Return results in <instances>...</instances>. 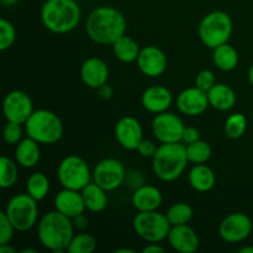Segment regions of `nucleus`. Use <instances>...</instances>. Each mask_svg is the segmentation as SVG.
<instances>
[{"label": "nucleus", "mask_w": 253, "mask_h": 253, "mask_svg": "<svg viewBox=\"0 0 253 253\" xmlns=\"http://www.w3.org/2000/svg\"><path fill=\"white\" fill-rule=\"evenodd\" d=\"M200 140V132L198 128L195 127H185L184 128V132H183V138L182 141L187 145L189 143L195 142V141Z\"/></svg>", "instance_id": "nucleus-39"}, {"label": "nucleus", "mask_w": 253, "mask_h": 253, "mask_svg": "<svg viewBox=\"0 0 253 253\" xmlns=\"http://www.w3.org/2000/svg\"><path fill=\"white\" fill-rule=\"evenodd\" d=\"M185 125L182 119L173 113H161L152 121V132L161 143L180 142Z\"/></svg>", "instance_id": "nucleus-10"}, {"label": "nucleus", "mask_w": 253, "mask_h": 253, "mask_svg": "<svg viewBox=\"0 0 253 253\" xmlns=\"http://www.w3.org/2000/svg\"><path fill=\"white\" fill-rule=\"evenodd\" d=\"M20 0H0V2H1L2 6H14V5H16L17 2H19Z\"/></svg>", "instance_id": "nucleus-44"}, {"label": "nucleus", "mask_w": 253, "mask_h": 253, "mask_svg": "<svg viewBox=\"0 0 253 253\" xmlns=\"http://www.w3.org/2000/svg\"><path fill=\"white\" fill-rule=\"evenodd\" d=\"M168 221L172 226L177 225H185L192 220L193 209L187 203H175L166 212Z\"/></svg>", "instance_id": "nucleus-31"}, {"label": "nucleus", "mask_w": 253, "mask_h": 253, "mask_svg": "<svg viewBox=\"0 0 253 253\" xmlns=\"http://www.w3.org/2000/svg\"><path fill=\"white\" fill-rule=\"evenodd\" d=\"M115 253H135V250H131V249H119V250H116Z\"/></svg>", "instance_id": "nucleus-46"}, {"label": "nucleus", "mask_w": 253, "mask_h": 253, "mask_svg": "<svg viewBox=\"0 0 253 253\" xmlns=\"http://www.w3.org/2000/svg\"><path fill=\"white\" fill-rule=\"evenodd\" d=\"M167 239L172 249L179 253H194L199 249V237L188 224L170 227Z\"/></svg>", "instance_id": "nucleus-17"}, {"label": "nucleus", "mask_w": 253, "mask_h": 253, "mask_svg": "<svg viewBox=\"0 0 253 253\" xmlns=\"http://www.w3.org/2000/svg\"><path fill=\"white\" fill-rule=\"evenodd\" d=\"M136 62L141 73L151 78L162 76L168 64L165 52L156 46H146L141 48Z\"/></svg>", "instance_id": "nucleus-14"}, {"label": "nucleus", "mask_w": 253, "mask_h": 253, "mask_svg": "<svg viewBox=\"0 0 253 253\" xmlns=\"http://www.w3.org/2000/svg\"><path fill=\"white\" fill-rule=\"evenodd\" d=\"M247 128V119L244 114L235 113L227 118L225 123V133L231 140H237L245 135Z\"/></svg>", "instance_id": "nucleus-32"}, {"label": "nucleus", "mask_w": 253, "mask_h": 253, "mask_svg": "<svg viewBox=\"0 0 253 253\" xmlns=\"http://www.w3.org/2000/svg\"><path fill=\"white\" fill-rule=\"evenodd\" d=\"M2 136H4V140L7 145H17L22 140V136H24L21 124L7 121L4 127Z\"/></svg>", "instance_id": "nucleus-35"}, {"label": "nucleus", "mask_w": 253, "mask_h": 253, "mask_svg": "<svg viewBox=\"0 0 253 253\" xmlns=\"http://www.w3.org/2000/svg\"><path fill=\"white\" fill-rule=\"evenodd\" d=\"M157 148L158 147L156 146V143L153 142V141L145 140V138H143V140L140 142V145H138L137 150L136 151H137V152L140 153V156H142V157L152 158L153 156H155Z\"/></svg>", "instance_id": "nucleus-38"}, {"label": "nucleus", "mask_w": 253, "mask_h": 253, "mask_svg": "<svg viewBox=\"0 0 253 253\" xmlns=\"http://www.w3.org/2000/svg\"><path fill=\"white\" fill-rule=\"evenodd\" d=\"M81 78L86 86L98 89L109 79L108 64L98 57H90L81 67Z\"/></svg>", "instance_id": "nucleus-18"}, {"label": "nucleus", "mask_w": 253, "mask_h": 253, "mask_svg": "<svg viewBox=\"0 0 253 253\" xmlns=\"http://www.w3.org/2000/svg\"><path fill=\"white\" fill-rule=\"evenodd\" d=\"M4 211L16 231H29L39 220L37 200H35L29 193H22L12 197L7 202Z\"/></svg>", "instance_id": "nucleus-7"}, {"label": "nucleus", "mask_w": 253, "mask_h": 253, "mask_svg": "<svg viewBox=\"0 0 253 253\" xmlns=\"http://www.w3.org/2000/svg\"><path fill=\"white\" fill-rule=\"evenodd\" d=\"M209 105L208 93L198 86L184 89L177 98L178 110L187 116L202 115Z\"/></svg>", "instance_id": "nucleus-16"}, {"label": "nucleus", "mask_w": 253, "mask_h": 253, "mask_svg": "<svg viewBox=\"0 0 253 253\" xmlns=\"http://www.w3.org/2000/svg\"><path fill=\"white\" fill-rule=\"evenodd\" d=\"M212 61L219 69L224 72H230L236 68L239 64V53L231 44L224 43L214 48Z\"/></svg>", "instance_id": "nucleus-27"}, {"label": "nucleus", "mask_w": 253, "mask_h": 253, "mask_svg": "<svg viewBox=\"0 0 253 253\" xmlns=\"http://www.w3.org/2000/svg\"><path fill=\"white\" fill-rule=\"evenodd\" d=\"M57 175L62 187L73 190H82L93 178V173L85 161L74 155L61 161Z\"/></svg>", "instance_id": "nucleus-9"}, {"label": "nucleus", "mask_w": 253, "mask_h": 253, "mask_svg": "<svg viewBox=\"0 0 253 253\" xmlns=\"http://www.w3.org/2000/svg\"><path fill=\"white\" fill-rule=\"evenodd\" d=\"M187 147L188 161L194 165H200V163H207L211 158L212 150L211 146L207 141L198 140L195 142L189 143L185 146Z\"/></svg>", "instance_id": "nucleus-29"}, {"label": "nucleus", "mask_w": 253, "mask_h": 253, "mask_svg": "<svg viewBox=\"0 0 253 253\" xmlns=\"http://www.w3.org/2000/svg\"><path fill=\"white\" fill-rule=\"evenodd\" d=\"M16 31L14 25L7 20H0V51H6L14 44Z\"/></svg>", "instance_id": "nucleus-34"}, {"label": "nucleus", "mask_w": 253, "mask_h": 253, "mask_svg": "<svg viewBox=\"0 0 253 253\" xmlns=\"http://www.w3.org/2000/svg\"><path fill=\"white\" fill-rule=\"evenodd\" d=\"M86 210L91 212H100L108 207V194L104 188L96 183H89L81 190Z\"/></svg>", "instance_id": "nucleus-25"}, {"label": "nucleus", "mask_w": 253, "mask_h": 253, "mask_svg": "<svg viewBox=\"0 0 253 253\" xmlns=\"http://www.w3.org/2000/svg\"><path fill=\"white\" fill-rule=\"evenodd\" d=\"M143 253H163L165 252V249L162 246L157 244V242H153V244H150L148 246H146L145 249L142 250Z\"/></svg>", "instance_id": "nucleus-42"}, {"label": "nucleus", "mask_w": 253, "mask_h": 253, "mask_svg": "<svg viewBox=\"0 0 253 253\" xmlns=\"http://www.w3.org/2000/svg\"><path fill=\"white\" fill-rule=\"evenodd\" d=\"M25 131L40 145H53L63 136V124L58 115L46 109H40L35 110L25 123Z\"/></svg>", "instance_id": "nucleus-5"}, {"label": "nucleus", "mask_w": 253, "mask_h": 253, "mask_svg": "<svg viewBox=\"0 0 253 253\" xmlns=\"http://www.w3.org/2000/svg\"><path fill=\"white\" fill-rule=\"evenodd\" d=\"M72 221H73L74 227H77V229H79V230H84L86 226H88V220H86V217L84 216L83 214L73 217V219H72Z\"/></svg>", "instance_id": "nucleus-41"}, {"label": "nucleus", "mask_w": 253, "mask_h": 253, "mask_svg": "<svg viewBox=\"0 0 253 253\" xmlns=\"http://www.w3.org/2000/svg\"><path fill=\"white\" fill-rule=\"evenodd\" d=\"M240 253H253V246H245L239 250Z\"/></svg>", "instance_id": "nucleus-45"}, {"label": "nucleus", "mask_w": 253, "mask_h": 253, "mask_svg": "<svg viewBox=\"0 0 253 253\" xmlns=\"http://www.w3.org/2000/svg\"><path fill=\"white\" fill-rule=\"evenodd\" d=\"M247 76H249L250 83H251L253 85V64L249 68V73H247Z\"/></svg>", "instance_id": "nucleus-47"}, {"label": "nucleus", "mask_w": 253, "mask_h": 253, "mask_svg": "<svg viewBox=\"0 0 253 253\" xmlns=\"http://www.w3.org/2000/svg\"><path fill=\"white\" fill-rule=\"evenodd\" d=\"M198 32L203 43L214 49L227 43L230 40L232 34V20L225 11H212L203 17Z\"/></svg>", "instance_id": "nucleus-6"}, {"label": "nucleus", "mask_w": 253, "mask_h": 253, "mask_svg": "<svg viewBox=\"0 0 253 253\" xmlns=\"http://www.w3.org/2000/svg\"><path fill=\"white\" fill-rule=\"evenodd\" d=\"M17 166L11 158L2 156L0 158V187L10 189L17 182Z\"/></svg>", "instance_id": "nucleus-30"}, {"label": "nucleus", "mask_w": 253, "mask_h": 253, "mask_svg": "<svg viewBox=\"0 0 253 253\" xmlns=\"http://www.w3.org/2000/svg\"><path fill=\"white\" fill-rule=\"evenodd\" d=\"M86 35L95 43L113 46L116 40L125 35L126 19L113 6H99L89 14L85 24Z\"/></svg>", "instance_id": "nucleus-1"}, {"label": "nucleus", "mask_w": 253, "mask_h": 253, "mask_svg": "<svg viewBox=\"0 0 253 253\" xmlns=\"http://www.w3.org/2000/svg\"><path fill=\"white\" fill-rule=\"evenodd\" d=\"M96 90H98V95L100 96L101 99H104V100H109V99L113 98L114 95V89L111 88V85H109L108 83L101 85L100 88H98Z\"/></svg>", "instance_id": "nucleus-40"}, {"label": "nucleus", "mask_w": 253, "mask_h": 253, "mask_svg": "<svg viewBox=\"0 0 253 253\" xmlns=\"http://www.w3.org/2000/svg\"><path fill=\"white\" fill-rule=\"evenodd\" d=\"M125 180V168L115 158H105L96 163L93 170V182L108 192L115 190Z\"/></svg>", "instance_id": "nucleus-11"}, {"label": "nucleus", "mask_w": 253, "mask_h": 253, "mask_svg": "<svg viewBox=\"0 0 253 253\" xmlns=\"http://www.w3.org/2000/svg\"><path fill=\"white\" fill-rule=\"evenodd\" d=\"M142 106L153 114L167 111L173 103L172 93L163 85H152L143 91L141 96Z\"/></svg>", "instance_id": "nucleus-20"}, {"label": "nucleus", "mask_w": 253, "mask_h": 253, "mask_svg": "<svg viewBox=\"0 0 253 253\" xmlns=\"http://www.w3.org/2000/svg\"><path fill=\"white\" fill-rule=\"evenodd\" d=\"M0 253H16V250L10 246V244L0 245Z\"/></svg>", "instance_id": "nucleus-43"}, {"label": "nucleus", "mask_w": 253, "mask_h": 253, "mask_svg": "<svg viewBox=\"0 0 253 253\" xmlns=\"http://www.w3.org/2000/svg\"><path fill=\"white\" fill-rule=\"evenodd\" d=\"M187 147L180 142L162 143L152 157V169L162 182H174L188 165Z\"/></svg>", "instance_id": "nucleus-4"}, {"label": "nucleus", "mask_w": 253, "mask_h": 253, "mask_svg": "<svg viewBox=\"0 0 253 253\" xmlns=\"http://www.w3.org/2000/svg\"><path fill=\"white\" fill-rule=\"evenodd\" d=\"M81 7L76 0H46L41 9V20L47 30L67 34L78 26Z\"/></svg>", "instance_id": "nucleus-3"}, {"label": "nucleus", "mask_w": 253, "mask_h": 253, "mask_svg": "<svg viewBox=\"0 0 253 253\" xmlns=\"http://www.w3.org/2000/svg\"><path fill=\"white\" fill-rule=\"evenodd\" d=\"M113 51L119 61L124 62V63H132V62L137 61L141 48L135 40L124 35L114 42Z\"/></svg>", "instance_id": "nucleus-26"}, {"label": "nucleus", "mask_w": 253, "mask_h": 253, "mask_svg": "<svg viewBox=\"0 0 253 253\" xmlns=\"http://www.w3.org/2000/svg\"><path fill=\"white\" fill-rule=\"evenodd\" d=\"M252 232V221L244 212H232L219 226L220 237L227 244H239L249 239Z\"/></svg>", "instance_id": "nucleus-13"}, {"label": "nucleus", "mask_w": 253, "mask_h": 253, "mask_svg": "<svg viewBox=\"0 0 253 253\" xmlns=\"http://www.w3.org/2000/svg\"><path fill=\"white\" fill-rule=\"evenodd\" d=\"M21 252H22V253H37L36 250H34V249H26V250H22Z\"/></svg>", "instance_id": "nucleus-48"}, {"label": "nucleus", "mask_w": 253, "mask_h": 253, "mask_svg": "<svg viewBox=\"0 0 253 253\" xmlns=\"http://www.w3.org/2000/svg\"><path fill=\"white\" fill-rule=\"evenodd\" d=\"M188 180H189L190 187L194 190L200 193H207L214 188L216 177L215 173L210 167H208L205 163L195 165L188 174Z\"/></svg>", "instance_id": "nucleus-23"}, {"label": "nucleus", "mask_w": 253, "mask_h": 253, "mask_svg": "<svg viewBox=\"0 0 253 253\" xmlns=\"http://www.w3.org/2000/svg\"><path fill=\"white\" fill-rule=\"evenodd\" d=\"M15 160L22 168H34L41 160L40 143L29 136L22 138L15 148Z\"/></svg>", "instance_id": "nucleus-22"}, {"label": "nucleus", "mask_w": 253, "mask_h": 253, "mask_svg": "<svg viewBox=\"0 0 253 253\" xmlns=\"http://www.w3.org/2000/svg\"><path fill=\"white\" fill-rule=\"evenodd\" d=\"M132 227L137 236L148 244L161 242L168 237L170 231V222L166 214L157 210L153 211H138L133 217Z\"/></svg>", "instance_id": "nucleus-8"}, {"label": "nucleus", "mask_w": 253, "mask_h": 253, "mask_svg": "<svg viewBox=\"0 0 253 253\" xmlns=\"http://www.w3.org/2000/svg\"><path fill=\"white\" fill-rule=\"evenodd\" d=\"M54 208L59 212L71 217V219L83 214L84 210L86 209L81 190L67 189V188H63L61 192L56 194V197H54Z\"/></svg>", "instance_id": "nucleus-19"}, {"label": "nucleus", "mask_w": 253, "mask_h": 253, "mask_svg": "<svg viewBox=\"0 0 253 253\" xmlns=\"http://www.w3.org/2000/svg\"><path fill=\"white\" fill-rule=\"evenodd\" d=\"M210 106L220 111H227L236 104V94L234 89L224 83H216L208 91Z\"/></svg>", "instance_id": "nucleus-24"}, {"label": "nucleus", "mask_w": 253, "mask_h": 253, "mask_svg": "<svg viewBox=\"0 0 253 253\" xmlns=\"http://www.w3.org/2000/svg\"><path fill=\"white\" fill-rule=\"evenodd\" d=\"M37 235L44 249L62 253L68 250L74 236L73 221L58 210L48 211L40 219Z\"/></svg>", "instance_id": "nucleus-2"}, {"label": "nucleus", "mask_w": 253, "mask_h": 253, "mask_svg": "<svg viewBox=\"0 0 253 253\" xmlns=\"http://www.w3.org/2000/svg\"><path fill=\"white\" fill-rule=\"evenodd\" d=\"M115 137L125 150L135 151L143 140V128L140 121L132 116H124L115 126Z\"/></svg>", "instance_id": "nucleus-15"}, {"label": "nucleus", "mask_w": 253, "mask_h": 253, "mask_svg": "<svg viewBox=\"0 0 253 253\" xmlns=\"http://www.w3.org/2000/svg\"><path fill=\"white\" fill-rule=\"evenodd\" d=\"M2 111L7 121L25 124L34 113V104L29 94L22 90H12L6 94L2 103Z\"/></svg>", "instance_id": "nucleus-12"}, {"label": "nucleus", "mask_w": 253, "mask_h": 253, "mask_svg": "<svg viewBox=\"0 0 253 253\" xmlns=\"http://www.w3.org/2000/svg\"><path fill=\"white\" fill-rule=\"evenodd\" d=\"M216 84L215 81V74L212 73L209 69H204V71H200L198 73L197 78H195V86L200 88L204 91H209L212 86Z\"/></svg>", "instance_id": "nucleus-37"}, {"label": "nucleus", "mask_w": 253, "mask_h": 253, "mask_svg": "<svg viewBox=\"0 0 253 253\" xmlns=\"http://www.w3.org/2000/svg\"><path fill=\"white\" fill-rule=\"evenodd\" d=\"M16 229L9 220L5 211L0 212V245L10 244Z\"/></svg>", "instance_id": "nucleus-36"}, {"label": "nucleus", "mask_w": 253, "mask_h": 253, "mask_svg": "<svg viewBox=\"0 0 253 253\" xmlns=\"http://www.w3.org/2000/svg\"><path fill=\"white\" fill-rule=\"evenodd\" d=\"M132 205L137 211H153L158 210L163 202L162 193L153 185L142 184L136 188L132 194Z\"/></svg>", "instance_id": "nucleus-21"}, {"label": "nucleus", "mask_w": 253, "mask_h": 253, "mask_svg": "<svg viewBox=\"0 0 253 253\" xmlns=\"http://www.w3.org/2000/svg\"><path fill=\"white\" fill-rule=\"evenodd\" d=\"M96 241L90 234L74 235L68 246L69 253H91L95 251Z\"/></svg>", "instance_id": "nucleus-33"}, {"label": "nucleus", "mask_w": 253, "mask_h": 253, "mask_svg": "<svg viewBox=\"0 0 253 253\" xmlns=\"http://www.w3.org/2000/svg\"><path fill=\"white\" fill-rule=\"evenodd\" d=\"M49 179L41 172L32 173L26 182V193H29L35 200L41 202L49 193Z\"/></svg>", "instance_id": "nucleus-28"}]
</instances>
